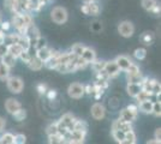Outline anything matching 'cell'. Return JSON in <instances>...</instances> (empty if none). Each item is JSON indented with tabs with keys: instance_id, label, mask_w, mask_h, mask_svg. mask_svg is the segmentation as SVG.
Returning a JSON list of instances; mask_svg holds the SVG:
<instances>
[{
	"instance_id": "f1b7e54d",
	"label": "cell",
	"mask_w": 161,
	"mask_h": 144,
	"mask_svg": "<svg viewBox=\"0 0 161 144\" xmlns=\"http://www.w3.org/2000/svg\"><path fill=\"white\" fill-rule=\"evenodd\" d=\"M143 77H144V76L142 75L141 71H140V72H137V73H135V75L128 76V83H136V84H141L142 81H143Z\"/></svg>"
},
{
	"instance_id": "9c48e42d",
	"label": "cell",
	"mask_w": 161,
	"mask_h": 144,
	"mask_svg": "<svg viewBox=\"0 0 161 144\" xmlns=\"http://www.w3.org/2000/svg\"><path fill=\"white\" fill-rule=\"evenodd\" d=\"M114 61L118 65V67L120 69V71H124V72L129 69V66H130L131 62H132L126 55H118V56L114 59Z\"/></svg>"
},
{
	"instance_id": "5b68a950",
	"label": "cell",
	"mask_w": 161,
	"mask_h": 144,
	"mask_svg": "<svg viewBox=\"0 0 161 144\" xmlns=\"http://www.w3.org/2000/svg\"><path fill=\"white\" fill-rule=\"evenodd\" d=\"M90 113H92V117L94 118L95 120H101V119H103L105 115H106V108L103 107L102 103L96 102L92 106Z\"/></svg>"
},
{
	"instance_id": "ba28073f",
	"label": "cell",
	"mask_w": 161,
	"mask_h": 144,
	"mask_svg": "<svg viewBox=\"0 0 161 144\" xmlns=\"http://www.w3.org/2000/svg\"><path fill=\"white\" fill-rule=\"evenodd\" d=\"M58 54H59L58 51H53V49H52V55L48 58L47 60L43 61V65H45L48 70H55L57 65L59 64V61H58Z\"/></svg>"
},
{
	"instance_id": "cb8c5ba5",
	"label": "cell",
	"mask_w": 161,
	"mask_h": 144,
	"mask_svg": "<svg viewBox=\"0 0 161 144\" xmlns=\"http://www.w3.org/2000/svg\"><path fill=\"white\" fill-rule=\"evenodd\" d=\"M22 51H23V48L20 47L18 43H14V45H10L8 46V53L14 55L16 59H18V56L22 53Z\"/></svg>"
},
{
	"instance_id": "7bdbcfd3",
	"label": "cell",
	"mask_w": 161,
	"mask_h": 144,
	"mask_svg": "<svg viewBox=\"0 0 161 144\" xmlns=\"http://www.w3.org/2000/svg\"><path fill=\"white\" fill-rule=\"evenodd\" d=\"M25 142H27V137H25V135H23V133H18V135H16V136H14V144H24Z\"/></svg>"
},
{
	"instance_id": "bcb514c9",
	"label": "cell",
	"mask_w": 161,
	"mask_h": 144,
	"mask_svg": "<svg viewBox=\"0 0 161 144\" xmlns=\"http://www.w3.org/2000/svg\"><path fill=\"white\" fill-rule=\"evenodd\" d=\"M45 95L47 96V99L49 100V101H53V100H55V97H57V91L53 89H49L46 91Z\"/></svg>"
},
{
	"instance_id": "f546056e",
	"label": "cell",
	"mask_w": 161,
	"mask_h": 144,
	"mask_svg": "<svg viewBox=\"0 0 161 144\" xmlns=\"http://www.w3.org/2000/svg\"><path fill=\"white\" fill-rule=\"evenodd\" d=\"M136 143V135H135L134 130H130L125 132V139L123 144H135Z\"/></svg>"
},
{
	"instance_id": "d6a6232c",
	"label": "cell",
	"mask_w": 161,
	"mask_h": 144,
	"mask_svg": "<svg viewBox=\"0 0 161 144\" xmlns=\"http://www.w3.org/2000/svg\"><path fill=\"white\" fill-rule=\"evenodd\" d=\"M105 64H106L105 60H97V59H95L90 65H92V69H93L94 72H99V71H101V70H103Z\"/></svg>"
},
{
	"instance_id": "d6986e66",
	"label": "cell",
	"mask_w": 161,
	"mask_h": 144,
	"mask_svg": "<svg viewBox=\"0 0 161 144\" xmlns=\"http://www.w3.org/2000/svg\"><path fill=\"white\" fill-rule=\"evenodd\" d=\"M0 60L4 62L5 65H6L7 67H10V69H12V67H14V65H16V58H14L12 54H10L8 52H7L6 54L4 55V56H1L0 58Z\"/></svg>"
},
{
	"instance_id": "94428289",
	"label": "cell",
	"mask_w": 161,
	"mask_h": 144,
	"mask_svg": "<svg viewBox=\"0 0 161 144\" xmlns=\"http://www.w3.org/2000/svg\"><path fill=\"white\" fill-rule=\"evenodd\" d=\"M84 3H93V1H96V0H83Z\"/></svg>"
},
{
	"instance_id": "9a60e30c",
	"label": "cell",
	"mask_w": 161,
	"mask_h": 144,
	"mask_svg": "<svg viewBox=\"0 0 161 144\" xmlns=\"http://www.w3.org/2000/svg\"><path fill=\"white\" fill-rule=\"evenodd\" d=\"M59 120H60L61 123L65 124L67 129L71 131L72 129H74V123H75V120H76V118H75L74 114H71V113H66V114H64Z\"/></svg>"
},
{
	"instance_id": "4dcf8cb0",
	"label": "cell",
	"mask_w": 161,
	"mask_h": 144,
	"mask_svg": "<svg viewBox=\"0 0 161 144\" xmlns=\"http://www.w3.org/2000/svg\"><path fill=\"white\" fill-rule=\"evenodd\" d=\"M156 4H158V1H156V0H141L142 7H143L146 11H148V12H150V11H152V8H153Z\"/></svg>"
},
{
	"instance_id": "91938a15",
	"label": "cell",
	"mask_w": 161,
	"mask_h": 144,
	"mask_svg": "<svg viewBox=\"0 0 161 144\" xmlns=\"http://www.w3.org/2000/svg\"><path fill=\"white\" fill-rule=\"evenodd\" d=\"M41 1H42V3L45 4V5H47V4L49 3V1H51V0H41Z\"/></svg>"
},
{
	"instance_id": "f5cc1de1",
	"label": "cell",
	"mask_w": 161,
	"mask_h": 144,
	"mask_svg": "<svg viewBox=\"0 0 161 144\" xmlns=\"http://www.w3.org/2000/svg\"><path fill=\"white\" fill-rule=\"evenodd\" d=\"M152 13H154V14H160V12H161V7H160V5L159 4H156L153 8H152V11H150Z\"/></svg>"
},
{
	"instance_id": "3957f363",
	"label": "cell",
	"mask_w": 161,
	"mask_h": 144,
	"mask_svg": "<svg viewBox=\"0 0 161 144\" xmlns=\"http://www.w3.org/2000/svg\"><path fill=\"white\" fill-rule=\"evenodd\" d=\"M118 33L120 34L123 37H131L135 33V27L134 24L130 21H123L119 23L118 25Z\"/></svg>"
},
{
	"instance_id": "6da1fadb",
	"label": "cell",
	"mask_w": 161,
	"mask_h": 144,
	"mask_svg": "<svg viewBox=\"0 0 161 144\" xmlns=\"http://www.w3.org/2000/svg\"><path fill=\"white\" fill-rule=\"evenodd\" d=\"M6 85L7 89L10 90L12 94H19L20 91L24 88V82L20 77L17 76H8L6 79Z\"/></svg>"
},
{
	"instance_id": "44dd1931",
	"label": "cell",
	"mask_w": 161,
	"mask_h": 144,
	"mask_svg": "<svg viewBox=\"0 0 161 144\" xmlns=\"http://www.w3.org/2000/svg\"><path fill=\"white\" fill-rule=\"evenodd\" d=\"M17 43L23 48V51H29V49L31 48V45H30V41H29L27 35H19Z\"/></svg>"
},
{
	"instance_id": "d590c367",
	"label": "cell",
	"mask_w": 161,
	"mask_h": 144,
	"mask_svg": "<svg viewBox=\"0 0 161 144\" xmlns=\"http://www.w3.org/2000/svg\"><path fill=\"white\" fill-rule=\"evenodd\" d=\"M150 97H152V95H150V94H148L147 91H144L143 89L140 90V93L135 96V99L137 100V102L138 103L143 102V101H146V100H149Z\"/></svg>"
},
{
	"instance_id": "60d3db41",
	"label": "cell",
	"mask_w": 161,
	"mask_h": 144,
	"mask_svg": "<svg viewBox=\"0 0 161 144\" xmlns=\"http://www.w3.org/2000/svg\"><path fill=\"white\" fill-rule=\"evenodd\" d=\"M18 58H19L24 64H28L29 60H30V58H31V54L29 53V51H22V53L19 54Z\"/></svg>"
},
{
	"instance_id": "e0dca14e",
	"label": "cell",
	"mask_w": 161,
	"mask_h": 144,
	"mask_svg": "<svg viewBox=\"0 0 161 144\" xmlns=\"http://www.w3.org/2000/svg\"><path fill=\"white\" fill-rule=\"evenodd\" d=\"M138 110H141L146 114H152V110H153V101L149 99L146 100L143 102L138 103Z\"/></svg>"
},
{
	"instance_id": "2e32d148",
	"label": "cell",
	"mask_w": 161,
	"mask_h": 144,
	"mask_svg": "<svg viewBox=\"0 0 161 144\" xmlns=\"http://www.w3.org/2000/svg\"><path fill=\"white\" fill-rule=\"evenodd\" d=\"M140 40H141V42L143 45L150 46V45H153V42H154V40H155L154 33H153V31H144V33L140 36Z\"/></svg>"
},
{
	"instance_id": "4fadbf2b",
	"label": "cell",
	"mask_w": 161,
	"mask_h": 144,
	"mask_svg": "<svg viewBox=\"0 0 161 144\" xmlns=\"http://www.w3.org/2000/svg\"><path fill=\"white\" fill-rule=\"evenodd\" d=\"M88 64H92V62L94 61L95 59H96V53H95V51L93 48L90 47H86L84 48V51H83V53L80 55Z\"/></svg>"
},
{
	"instance_id": "5bb4252c",
	"label": "cell",
	"mask_w": 161,
	"mask_h": 144,
	"mask_svg": "<svg viewBox=\"0 0 161 144\" xmlns=\"http://www.w3.org/2000/svg\"><path fill=\"white\" fill-rule=\"evenodd\" d=\"M51 55H52V49L49 47H47V46L40 48V49H36V56H37L39 59H41L42 61L47 60Z\"/></svg>"
},
{
	"instance_id": "7402d4cb",
	"label": "cell",
	"mask_w": 161,
	"mask_h": 144,
	"mask_svg": "<svg viewBox=\"0 0 161 144\" xmlns=\"http://www.w3.org/2000/svg\"><path fill=\"white\" fill-rule=\"evenodd\" d=\"M48 143L49 144H61L65 143V138L59 133H54V135H49L48 136Z\"/></svg>"
},
{
	"instance_id": "d4e9b609",
	"label": "cell",
	"mask_w": 161,
	"mask_h": 144,
	"mask_svg": "<svg viewBox=\"0 0 161 144\" xmlns=\"http://www.w3.org/2000/svg\"><path fill=\"white\" fill-rule=\"evenodd\" d=\"M18 37H19V34H6L5 35V39H4V43L10 46V45H14V43H17L18 42Z\"/></svg>"
},
{
	"instance_id": "7dc6e473",
	"label": "cell",
	"mask_w": 161,
	"mask_h": 144,
	"mask_svg": "<svg viewBox=\"0 0 161 144\" xmlns=\"http://www.w3.org/2000/svg\"><path fill=\"white\" fill-rule=\"evenodd\" d=\"M8 52V46L5 45L4 42H0V58L4 56Z\"/></svg>"
},
{
	"instance_id": "be15d7a7",
	"label": "cell",
	"mask_w": 161,
	"mask_h": 144,
	"mask_svg": "<svg viewBox=\"0 0 161 144\" xmlns=\"http://www.w3.org/2000/svg\"><path fill=\"white\" fill-rule=\"evenodd\" d=\"M0 18H1V13H0Z\"/></svg>"
},
{
	"instance_id": "e575fe53",
	"label": "cell",
	"mask_w": 161,
	"mask_h": 144,
	"mask_svg": "<svg viewBox=\"0 0 161 144\" xmlns=\"http://www.w3.org/2000/svg\"><path fill=\"white\" fill-rule=\"evenodd\" d=\"M14 135H12V133H10V132H6V133H4V135L0 137V143L14 144Z\"/></svg>"
},
{
	"instance_id": "f6af8a7d",
	"label": "cell",
	"mask_w": 161,
	"mask_h": 144,
	"mask_svg": "<svg viewBox=\"0 0 161 144\" xmlns=\"http://www.w3.org/2000/svg\"><path fill=\"white\" fill-rule=\"evenodd\" d=\"M36 90H37V93H39L40 95H45L48 89H47V85H46L45 83H39V84L36 85Z\"/></svg>"
},
{
	"instance_id": "816d5d0a",
	"label": "cell",
	"mask_w": 161,
	"mask_h": 144,
	"mask_svg": "<svg viewBox=\"0 0 161 144\" xmlns=\"http://www.w3.org/2000/svg\"><path fill=\"white\" fill-rule=\"evenodd\" d=\"M126 108L130 109L132 113H135V114H138V106H137V104H129Z\"/></svg>"
},
{
	"instance_id": "836d02e7",
	"label": "cell",
	"mask_w": 161,
	"mask_h": 144,
	"mask_svg": "<svg viewBox=\"0 0 161 144\" xmlns=\"http://www.w3.org/2000/svg\"><path fill=\"white\" fill-rule=\"evenodd\" d=\"M12 115H14V118L17 121H22V120H24V119L27 118V112H25V109H23V108L20 107L19 109H17L16 112L12 113Z\"/></svg>"
},
{
	"instance_id": "74e56055",
	"label": "cell",
	"mask_w": 161,
	"mask_h": 144,
	"mask_svg": "<svg viewBox=\"0 0 161 144\" xmlns=\"http://www.w3.org/2000/svg\"><path fill=\"white\" fill-rule=\"evenodd\" d=\"M152 113L154 114L155 117H160V115H161V103H160V100H159V101H156V102H153V110H152Z\"/></svg>"
},
{
	"instance_id": "b9f144b4",
	"label": "cell",
	"mask_w": 161,
	"mask_h": 144,
	"mask_svg": "<svg viewBox=\"0 0 161 144\" xmlns=\"http://www.w3.org/2000/svg\"><path fill=\"white\" fill-rule=\"evenodd\" d=\"M126 72V75L128 76H131V75H135V73H137V72H140V67L134 64V62H131V65L129 66V69L125 71Z\"/></svg>"
},
{
	"instance_id": "6125c7cd",
	"label": "cell",
	"mask_w": 161,
	"mask_h": 144,
	"mask_svg": "<svg viewBox=\"0 0 161 144\" xmlns=\"http://www.w3.org/2000/svg\"><path fill=\"white\" fill-rule=\"evenodd\" d=\"M1 22L3 21H1V18H0V30H1Z\"/></svg>"
},
{
	"instance_id": "11a10c76",
	"label": "cell",
	"mask_w": 161,
	"mask_h": 144,
	"mask_svg": "<svg viewBox=\"0 0 161 144\" xmlns=\"http://www.w3.org/2000/svg\"><path fill=\"white\" fill-rule=\"evenodd\" d=\"M155 138H156V139H159V141H161V129L160 127L155 130Z\"/></svg>"
},
{
	"instance_id": "ee69618b",
	"label": "cell",
	"mask_w": 161,
	"mask_h": 144,
	"mask_svg": "<svg viewBox=\"0 0 161 144\" xmlns=\"http://www.w3.org/2000/svg\"><path fill=\"white\" fill-rule=\"evenodd\" d=\"M45 46H47V41H46V39H43L42 36H40V37L37 39L36 43H35L34 48H35V49H40V48L45 47Z\"/></svg>"
},
{
	"instance_id": "83f0119b",
	"label": "cell",
	"mask_w": 161,
	"mask_h": 144,
	"mask_svg": "<svg viewBox=\"0 0 161 144\" xmlns=\"http://www.w3.org/2000/svg\"><path fill=\"white\" fill-rule=\"evenodd\" d=\"M134 56L135 59H137V60H144L146 56H147V49L143 47L136 48L134 51Z\"/></svg>"
},
{
	"instance_id": "603a6c76",
	"label": "cell",
	"mask_w": 161,
	"mask_h": 144,
	"mask_svg": "<svg viewBox=\"0 0 161 144\" xmlns=\"http://www.w3.org/2000/svg\"><path fill=\"white\" fill-rule=\"evenodd\" d=\"M72 130H78V131H83V132H88V124L84 121V120H80V119H77L75 120L74 123V129Z\"/></svg>"
},
{
	"instance_id": "30bf717a",
	"label": "cell",
	"mask_w": 161,
	"mask_h": 144,
	"mask_svg": "<svg viewBox=\"0 0 161 144\" xmlns=\"http://www.w3.org/2000/svg\"><path fill=\"white\" fill-rule=\"evenodd\" d=\"M20 107H22V104L18 100H16V99H12V97H10V99H7L6 101H5V109L7 110V113H10V114H12L14 112H16L17 109H19Z\"/></svg>"
},
{
	"instance_id": "680465c9",
	"label": "cell",
	"mask_w": 161,
	"mask_h": 144,
	"mask_svg": "<svg viewBox=\"0 0 161 144\" xmlns=\"http://www.w3.org/2000/svg\"><path fill=\"white\" fill-rule=\"evenodd\" d=\"M5 31H3V30H0V42L4 41V39H5Z\"/></svg>"
},
{
	"instance_id": "c3c4849f",
	"label": "cell",
	"mask_w": 161,
	"mask_h": 144,
	"mask_svg": "<svg viewBox=\"0 0 161 144\" xmlns=\"http://www.w3.org/2000/svg\"><path fill=\"white\" fill-rule=\"evenodd\" d=\"M93 91H94V84H86L84 85V94L93 95Z\"/></svg>"
},
{
	"instance_id": "7c38bea8",
	"label": "cell",
	"mask_w": 161,
	"mask_h": 144,
	"mask_svg": "<svg viewBox=\"0 0 161 144\" xmlns=\"http://www.w3.org/2000/svg\"><path fill=\"white\" fill-rule=\"evenodd\" d=\"M27 65L29 66V69L33 70V71H40L43 66V61L41 59H39L36 55H34V56L31 55V58H30V60Z\"/></svg>"
},
{
	"instance_id": "9f6ffc18",
	"label": "cell",
	"mask_w": 161,
	"mask_h": 144,
	"mask_svg": "<svg viewBox=\"0 0 161 144\" xmlns=\"http://www.w3.org/2000/svg\"><path fill=\"white\" fill-rule=\"evenodd\" d=\"M161 141H159V139H156V138H154V139H149L147 143L148 144H160Z\"/></svg>"
},
{
	"instance_id": "7a4b0ae2",
	"label": "cell",
	"mask_w": 161,
	"mask_h": 144,
	"mask_svg": "<svg viewBox=\"0 0 161 144\" xmlns=\"http://www.w3.org/2000/svg\"><path fill=\"white\" fill-rule=\"evenodd\" d=\"M51 18L55 24H64L67 22L69 14L65 7L63 6H55L51 12Z\"/></svg>"
},
{
	"instance_id": "6f0895ef",
	"label": "cell",
	"mask_w": 161,
	"mask_h": 144,
	"mask_svg": "<svg viewBox=\"0 0 161 144\" xmlns=\"http://www.w3.org/2000/svg\"><path fill=\"white\" fill-rule=\"evenodd\" d=\"M92 29H101V24L99 23V22H95V23H93V25H92Z\"/></svg>"
},
{
	"instance_id": "4316f807",
	"label": "cell",
	"mask_w": 161,
	"mask_h": 144,
	"mask_svg": "<svg viewBox=\"0 0 161 144\" xmlns=\"http://www.w3.org/2000/svg\"><path fill=\"white\" fill-rule=\"evenodd\" d=\"M10 67H7L4 62L0 60V81H5L10 76Z\"/></svg>"
},
{
	"instance_id": "8fae6325",
	"label": "cell",
	"mask_w": 161,
	"mask_h": 144,
	"mask_svg": "<svg viewBox=\"0 0 161 144\" xmlns=\"http://www.w3.org/2000/svg\"><path fill=\"white\" fill-rule=\"evenodd\" d=\"M46 5L41 1V0H27V7L28 11H34V12H39L42 7H45Z\"/></svg>"
},
{
	"instance_id": "ffe728a7",
	"label": "cell",
	"mask_w": 161,
	"mask_h": 144,
	"mask_svg": "<svg viewBox=\"0 0 161 144\" xmlns=\"http://www.w3.org/2000/svg\"><path fill=\"white\" fill-rule=\"evenodd\" d=\"M141 84H136V83H128V85H126V91H128V94L131 97H135V96L137 95L138 93H140V90H141Z\"/></svg>"
},
{
	"instance_id": "f35d334b",
	"label": "cell",
	"mask_w": 161,
	"mask_h": 144,
	"mask_svg": "<svg viewBox=\"0 0 161 144\" xmlns=\"http://www.w3.org/2000/svg\"><path fill=\"white\" fill-rule=\"evenodd\" d=\"M161 94V84L160 82H158L156 79L153 83V96H156V97H160Z\"/></svg>"
},
{
	"instance_id": "681fc988",
	"label": "cell",
	"mask_w": 161,
	"mask_h": 144,
	"mask_svg": "<svg viewBox=\"0 0 161 144\" xmlns=\"http://www.w3.org/2000/svg\"><path fill=\"white\" fill-rule=\"evenodd\" d=\"M10 28H11V23L10 22H1V30L3 31H8L10 30Z\"/></svg>"
},
{
	"instance_id": "8d00e7d4",
	"label": "cell",
	"mask_w": 161,
	"mask_h": 144,
	"mask_svg": "<svg viewBox=\"0 0 161 144\" xmlns=\"http://www.w3.org/2000/svg\"><path fill=\"white\" fill-rule=\"evenodd\" d=\"M84 48H86V46H83L82 43H75L74 46L71 47V52H72L75 55L80 56L82 53H83V51H84Z\"/></svg>"
},
{
	"instance_id": "8992f818",
	"label": "cell",
	"mask_w": 161,
	"mask_h": 144,
	"mask_svg": "<svg viewBox=\"0 0 161 144\" xmlns=\"http://www.w3.org/2000/svg\"><path fill=\"white\" fill-rule=\"evenodd\" d=\"M103 70H105V72L107 73L108 77H109L111 79H112V78H115L120 73V69L118 67V65L115 64V61H114V60L106 61Z\"/></svg>"
},
{
	"instance_id": "52a82bcc",
	"label": "cell",
	"mask_w": 161,
	"mask_h": 144,
	"mask_svg": "<svg viewBox=\"0 0 161 144\" xmlns=\"http://www.w3.org/2000/svg\"><path fill=\"white\" fill-rule=\"evenodd\" d=\"M112 130H121L124 131V132H128V131L132 130V125L131 123H129V121H125V120H123V119H117V120H114L113 124H112Z\"/></svg>"
},
{
	"instance_id": "f907efd6",
	"label": "cell",
	"mask_w": 161,
	"mask_h": 144,
	"mask_svg": "<svg viewBox=\"0 0 161 144\" xmlns=\"http://www.w3.org/2000/svg\"><path fill=\"white\" fill-rule=\"evenodd\" d=\"M80 11H82V13L89 16V4H88V3H84V4L80 6Z\"/></svg>"
},
{
	"instance_id": "ab89813d",
	"label": "cell",
	"mask_w": 161,
	"mask_h": 144,
	"mask_svg": "<svg viewBox=\"0 0 161 144\" xmlns=\"http://www.w3.org/2000/svg\"><path fill=\"white\" fill-rule=\"evenodd\" d=\"M46 133H47V136H49V135H54V133H58V126H57V121L48 125L47 129H46Z\"/></svg>"
},
{
	"instance_id": "1f68e13d",
	"label": "cell",
	"mask_w": 161,
	"mask_h": 144,
	"mask_svg": "<svg viewBox=\"0 0 161 144\" xmlns=\"http://www.w3.org/2000/svg\"><path fill=\"white\" fill-rule=\"evenodd\" d=\"M88 4H89V16H97L100 13V6L96 1L88 3Z\"/></svg>"
},
{
	"instance_id": "ac0fdd59",
	"label": "cell",
	"mask_w": 161,
	"mask_h": 144,
	"mask_svg": "<svg viewBox=\"0 0 161 144\" xmlns=\"http://www.w3.org/2000/svg\"><path fill=\"white\" fill-rule=\"evenodd\" d=\"M120 119L123 120H125V121H129V123H132L134 120H136V118H137V114H135L132 113L130 109L128 108H124V109L120 110Z\"/></svg>"
},
{
	"instance_id": "484cf974",
	"label": "cell",
	"mask_w": 161,
	"mask_h": 144,
	"mask_svg": "<svg viewBox=\"0 0 161 144\" xmlns=\"http://www.w3.org/2000/svg\"><path fill=\"white\" fill-rule=\"evenodd\" d=\"M112 137L115 142L123 144L124 139H125V132L121 130H112Z\"/></svg>"
},
{
	"instance_id": "db71d44e",
	"label": "cell",
	"mask_w": 161,
	"mask_h": 144,
	"mask_svg": "<svg viewBox=\"0 0 161 144\" xmlns=\"http://www.w3.org/2000/svg\"><path fill=\"white\" fill-rule=\"evenodd\" d=\"M5 125H6V120L3 117H0V132H3L5 129Z\"/></svg>"
},
{
	"instance_id": "277c9868",
	"label": "cell",
	"mask_w": 161,
	"mask_h": 144,
	"mask_svg": "<svg viewBox=\"0 0 161 144\" xmlns=\"http://www.w3.org/2000/svg\"><path fill=\"white\" fill-rule=\"evenodd\" d=\"M67 94L72 99H80L84 95V85L80 83H71L67 88Z\"/></svg>"
}]
</instances>
